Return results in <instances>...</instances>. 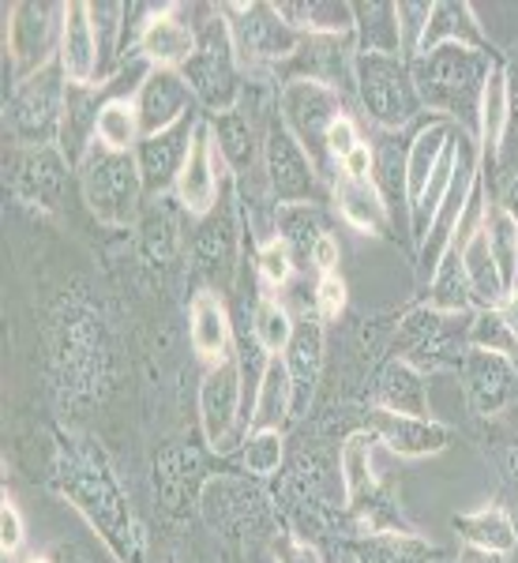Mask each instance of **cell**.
Returning <instances> with one entry per match:
<instances>
[{"instance_id": "obj_1", "label": "cell", "mask_w": 518, "mask_h": 563, "mask_svg": "<svg viewBox=\"0 0 518 563\" xmlns=\"http://www.w3.org/2000/svg\"><path fill=\"white\" fill-rule=\"evenodd\" d=\"M53 485L57 493L84 515V522L102 538V544L121 563H143V526L135 522L129 499L117 485L113 470L102 451L84 440H65L53 462Z\"/></svg>"}, {"instance_id": "obj_2", "label": "cell", "mask_w": 518, "mask_h": 563, "mask_svg": "<svg viewBox=\"0 0 518 563\" xmlns=\"http://www.w3.org/2000/svg\"><path fill=\"white\" fill-rule=\"evenodd\" d=\"M499 60L485 49H466V45H440L432 53L410 60L414 87L421 95V106L440 121H451L459 129H477V109L485 84Z\"/></svg>"}, {"instance_id": "obj_3", "label": "cell", "mask_w": 518, "mask_h": 563, "mask_svg": "<svg viewBox=\"0 0 518 563\" xmlns=\"http://www.w3.org/2000/svg\"><path fill=\"white\" fill-rule=\"evenodd\" d=\"M196 53L180 76L192 87L196 106L207 109V117H218L225 109L241 106L244 98V65L233 49V34L230 23L222 15V4L207 8V20L196 26Z\"/></svg>"}, {"instance_id": "obj_4", "label": "cell", "mask_w": 518, "mask_h": 563, "mask_svg": "<svg viewBox=\"0 0 518 563\" xmlns=\"http://www.w3.org/2000/svg\"><path fill=\"white\" fill-rule=\"evenodd\" d=\"M76 180L79 192H84L87 211L106 225H132L140 218V203H143V174L135 154L124 151H109L102 143H95L84 162L76 166Z\"/></svg>"}, {"instance_id": "obj_5", "label": "cell", "mask_w": 518, "mask_h": 563, "mask_svg": "<svg viewBox=\"0 0 518 563\" xmlns=\"http://www.w3.org/2000/svg\"><path fill=\"white\" fill-rule=\"evenodd\" d=\"M353 90H357V102L365 109V117L384 132H403L425 109L406 57L357 53V60H353Z\"/></svg>"}, {"instance_id": "obj_6", "label": "cell", "mask_w": 518, "mask_h": 563, "mask_svg": "<svg viewBox=\"0 0 518 563\" xmlns=\"http://www.w3.org/2000/svg\"><path fill=\"white\" fill-rule=\"evenodd\" d=\"M65 12L68 4H57V0H20L4 12V53L12 84H23L42 68L57 65Z\"/></svg>"}, {"instance_id": "obj_7", "label": "cell", "mask_w": 518, "mask_h": 563, "mask_svg": "<svg viewBox=\"0 0 518 563\" xmlns=\"http://www.w3.org/2000/svg\"><path fill=\"white\" fill-rule=\"evenodd\" d=\"M275 106H278L282 124L294 132V140L301 143V147L308 151V158L316 162L320 177L323 180L339 177L331 154H327V132H331V124L339 121V117H345V106H342L339 90L316 84V79L289 76L286 84L278 87Z\"/></svg>"}, {"instance_id": "obj_8", "label": "cell", "mask_w": 518, "mask_h": 563, "mask_svg": "<svg viewBox=\"0 0 518 563\" xmlns=\"http://www.w3.org/2000/svg\"><path fill=\"white\" fill-rule=\"evenodd\" d=\"M68 106V76L60 65L42 68L38 76L12 84L8 95V132L15 147H57Z\"/></svg>"}, {"instance_id": "obj_9", "label": "cell", "mask_w": 518, "mask_h": 563, "mask_svg": "<svg viewBox=\"0 0 518 563\" xmlns=\"http://www.w3.org/2000/svg\"><path fill=\"white\" fill-rule=\"evenodd\" d=\"M477 185H481V151H477V140H474V132L459 129V132H454L451 188H448V196H443V203L436 207L425 241L417 244V275H421L425 282H432L436 267H440L443 256L451 252L454 230H459V222H462V214H466V207H470V199H474Z\"/></svg>"}, {"instance_id": "obj_10", "label": "cell", "mask_w": 518, "mask_h": 563, "mask_svg": "<svg viewBox=\"0 0 518 563\" xmlns=\"http://www.w3.org/2000/svg\"><path fill=\"white\" fill-rule=\"evenodd\" d=\"M252 421L249 398H244V379L238 353L207 368L199 384V429L214 455H233L244 443V424Z\"/></svg>"}, {"instance_id": "obj_11", "label": "cell", "mask_w": 518, "mask_h": 563, "mask_svg": "<svg viewBox=\"0 0 518 563\" xmlns=\"http://www.w3.org/2000/svg\"><path fill=\"white\" fill-rule=\"evenodd\" d=\"M222 15L230 23L233 49H238L244 68H271L282 60H294L301 49V38L294 26L278 15L275 4L267 0H249V4H222Z\"/></svg>"}, {"instance_id": "obj_12", "label": "cell", "mask_w": 518, "mask_h": 563, "mask_svg": "<svg viewBox=\"0 0 518 563\" xmlns=\"http://www.w3.org/2000/svg\"><path fill=\"white\" fill-rule=\"evenodd\" d=\"M263 177H267V188L278 207L320 203L327 192V180L320 177L316 162L308 158V151L294 140V132L282 124L278 109L267 124V135H263Z\"/></svg>"}, {"instance_id": "obj_13", "label": "cell", "mask_w": 518, "mask_h": 563, "mask_svg": "<svg viewBox=\"0 0 518 563\" xmlns=\"http://www.w3.org/2000/svg\"><path fill=\"white\" fill-rule=\"evenodd\" d=\"M102 379V331L90 312H65L57 320V387L65 398H90Z\"/></svg>"}, {"instance_id": "obj_14", "label": "cell", "mask_w": 518, "mask_h": 563, "mask_svg": "<svg viewBox=\"0 0 518 563\" xmlns=\"http://www.w3.org/2000/svg\"><path fill=\"white\" fill-rule=\"evenodd\" d=\"M275 109L256 106L252 98H241V106L225 109V113H218V117H207L225 174L249 177V174H256V169H263V135H267V124H271V117H275Z\"/></svg>"}, {"instance_id": "obj_15", "label": "cell", "mask_w": 518, "mask_h": 563, "mask_svg": "<svg viewBox=\"0 0 518 563\" xmlns=\"http://www.w3.org/2000/svg\"><path fill=\"white\" fill-rule=\"evenodd\" d=\"M71 174H76V166L60 154V147H15L8 158L4 180L20 203L38 207V211H57L65 203Z\"/></svg>"}, {"instance_id": "obj_16", "label": "cell", "mask_w": 518, "mask_h": 563, "mask_svg": "<svg viewBox=\"0 0 518 563\" xmlns=\"http://www.w3.org/2000/svg\"><path fill=\"white\" fill-rule=\"evenodd\" d=\"M462 390L477 417H499L518 402V368L507 353L470 346L459 361Z\"/></svg>"}, {"instance_id": "obj_17", "label": "cell", "mask_w": 518, "mask_h": 563, "mask_svg": "<svg viewBox=\"0 0 518 563\" xmlns=\"http://www.w3.org/2000/svg\"><path fill=\"white\" fill-rule=\"evenodd\" d=\"M222 188H225V166H222V158H218L211 124H207V117H203L196 129L185 169H180L177 185H173V196H177L185 214L207 218L218 207V199H222Z\"/></svg>"}, {"instance_id": "obj_18", "label": "cell", "mask_w": 518, "mask_h": 563, "mask_svg": "<svg viewBox=\"0 0 518 563\" xmlns=\"http://www.w3.org/2000/svg\"><path fill=\"white\" fill-rule=\"evenodd\" d=\"M196 26L185 23L180 4H162L143 12V23L132 38V53H140L151 68L180 71L196 53Z\"/></svg>"}, {"instance_id": "obj_19", "label": "cell", "mask_w": 518, "mask_h": 563, "mask_svg": "<svg viewBox=\"0 0 518 563\" xmlns=\"http://www.w3.org/2000/svg\"><path fill=\"white\" fill-rule=\"evenodd\" d=\"M238 241H241V203L230 192V185L222 188V199L207 218H199V230L192 241L196 271H203L214 282L233 278V260H238Z\"/></svg>"}, {"instance_id": "obj_20", "label": "cell", "mask_w": 518, "mask_h": 563, "mask_svg": "<svg viewBox=\"0 0 518 563\" xmlns=\"http://www.w3.org/2000/svg\"><path fill=\"white\" fill-rule=\"evenodd\" d=\"M470 316L436 312L429 305L414 308V312L398 323V353H403V361H410V365H417L421 372H425V365H440L448 353H454V334H459V339H470V327L459 331V323H466ZM454 357L462 361V353H454Z\"/></svg>"}, {"instance_id": "obj_21", "label": "cell", "mask_w": 518, "mask_h": 563, "mask_svg": "<svg viewBox=\"0 0 518 563\" xmlns=\"http://www.w3.org/2000/svg\"><path fill=\"white\" fill-rule=\"evenodd\" d=\"M199 121H203V117L192 113L180 124H173V129L140 140V147H135V162H140L143 188H147L151 196L162 199V192H169V188L177 185L180 169H185V162H188V151H192Z\"/></svg>"}, {"instance_id": "obj_22", "label": "cell", "mask_w": 518, "mask_h": 563, "mask_svg": "<svg viewBox=\"0 0 518 563\" xmlns=\"http://www.w3.org/2000/svg\"><path fill=\"white\" fill-rule=\"evenodd\" d=\"M135 113H140V132L143 140L147 135H158L180 124L185 117L196 113V95L192 87L185 84V76L173 68H154L147 76V84L140 87V95L132 98Z\"/></svg>"}, {"instance_id": "obj_23", "label": "cell", "mask_w": 518, "mask_h": 563, "mask_svg": "<svg viewBox=\"0 0 518 563\" xmlns=\"http://www.w3.org/2000/svg\"><path fill=\"white\" fill-rule=\"evenodd\" d=\"M368 429L376 432V440L398 459H429V455H440L451 443L448 424L432 421V417L387 413V410H376V406H372V413H368Z\"/></svg>"}, {"instance_id": "obj_24", "label": "cell", "mask_w": 518, "mask_h": 563, "mask_svg": "<svg viewBox=\"0 0 518 563\" xmlns=\"http://www.w3.org/2000/svg\"><path fill=\"white\" fill-rule=\"evenodd\" d=\"M282 361H286L289 387H294V417H305L323 376V320L320 316L312 312L297 320L294 342L282 353Z\"/></svg>"}, {"instance_id": "obj_25", "label": "cell", "mask_w": 518, "mask_h": 563, "mask_svg": "<svg viewBox=\"0 0 518 563\" xmlns=\"http://www.w3.org/2000/svg\"><path fill=\"white\" fill-rule=\"evenodd\" d=\"M57 65L68 76V84H76V87L102 84V53H98V38H95V23H90L87 0H71L68 4Z\"/></svg>"}, {"instance_id": "obj_26", "label": "cell", "mask_w": 518, "mask_h": 563, "mask_svg": "<svg viewBox=\"0 0 518 563\" xmlns=\"http://www.w3.org/2000/svg\"><path fill=\"white\" fill-rule=\"evenodd\" d=\"M331 203L345 225H353L357 233H368V238H384L390 233V211L387 199L379 196L376 180H357L339 174L331 180Z\"/></svg>"}, {"instance_id": "obj_27", "label": "cell", "mask_w": 518, "mask_h": 563, "mask_svg": "<svg viewBox=\"0 0 518 563\" xmlns=\"http://www.w3.org/2000/svg\"><path fill=\"white\" fill-rule=\"evenodd\" d=\"M188 339H192L196 357L211 361H225L233 353V320L230 308L222 305V297L214 289H199L188 305Z\"/></svg>"}, {"instance_id": "obj_28", "label": "cell", "mask_w": 518, "mask_h": 563, "mask_svg": "<svg viewBox=\"0 0 518 563\" xmlns=\"http://www.w3.org/2000/svg\"><path fill=\"white\" fill-rule=\"evenodd\" d=\"M440 45H466V49L493 53L485 26H481L474 4H466V0H436L432 4L429 26H425V38H421V53H432Z\"/></svg>"}, {"instance_id": "obj_29", "label": "cell", "mask_w": 518, "mask_h": 563, "mask_svg": "<svg viewBox=\"0 0 518 563\" xmlns=\"http://www.w3.org/2000/svg\"><path fill=\"white\" fill-rule=\"evenodd\" d=\"M102 106H106L102 84H95V87L68 84V106H65V124H60L57 147L71 166H79L84 154L98 143V113H102Z\"/></svg>"}, {"instance_id": "obj_30", "label": "cell", "mask_w": 518, "mask_h": 563, "mask_svg": "<svg viewBox=\"0 0 518 563\" xmlns=\"http://www.w3.org/2000/svg\"><path fill=\"white\" fill-rule=\"evenodd\" d=\"M372 406H376V410H387V413L429 417V379H425V372L410 365V361L390 357L376 376Z\"/></svg>"}, {"instance_id": "obj_31", "label": "cell", "mask_w": 518, "mask_h": 563, "mask_svg": "<svg viewBox=\"0 0 518 563\" xmlns=\"http://www.w3.org/2000/svg\"><path fill=\"white\" fill-rule=\"evenodd\" d=\"M454 129H459V124L432 117V121H425L421 129L414 132V140L406 143V203H410V207L421 199V192L429 188L432 174L440 169L443 154L451 151Z\"/></svg>"}, {"instance_id": "obj_32", "label": "cell", "mask_w": 518, "mask_h": 563, "mask_svg": "<svg viewBox=\"0 0 518 563\" xmlns=\"http://www.w3.org/2000/svg\"><path fill=\"white\" fill-rule=\"evenodd\" d=\"M260 511H263V493L241 477H211L203 485V496H199V515L214 530H233V526L256 519Z\"/></svg>"}, {"instance_id": "obj_33", "label": "cell", "mask_w": 518, "mask_h": 563, "mask_svg": "<svg viewBox=\"0 0 518 563\" xmlns=\"http://www.w3.org/2000/svg\"><path fill=\"white\" fill-rule=\"evenodd\" d=\"M454 530H459V538L474 552H481V556H511V552H518V526L511 515H507V507H499V504L459 515Z\"/></svg>"}, {"instance_id": "obj_34", "label": "cell", "mask_w": 518, "mask_h": 563, "mask_svg": "<svg viewBox=\"0 0 518 563\" xmlns=\"http://www.w3.org/2000/svg\"><path fill=\"white\" fill-rule=\"evenodd\" d=\"M376 443L379 440L372 429H353L339 448V481L350 507H365V499H376V474H372Z\"/></svg>"}, {"instance_id": "obj_35", "label": "cell", "mask_w": 518, "mask_h": 563, "mask_svg": "<svg viewBox=\"0 0 518 563\" xmlns=\"http://www.w3.org/2000/svg\"><path fill=\"white\" fill-rule=\"evenodd\" d=\"M459 263H462V275H466V286H470V297H474V308L485 312V308H499L507 297V282L499 275L493 252H488V238H485V225L466 241V249L459 252Z\"/></svg>"}, {"instance_id": "obj_36", "label": "cell", "mask_w": 518, "mask_h": 563, "mask_svg": "<svg viewBox=\"0 0 518 563\" xmlns=\"http://www.w3.org/2000/svg\"><path fill=\"white\" fill-rule=\"evenodd\" d=\"M507 117H511V102H507V76H504V65H496L493 76H488V84H485V95H481L477 129H474V140H477V151H481V169H485V174L493 169L499 143H504Z\"/></svg>"}, {"instance_id": "obj_37", "label": "cell", "mask_w": 518, "mask_h": 563, "mask_svg": "<svg viewBox=\"0 0 518 563\" xmlns=\"http://www.w3.org/2000/svg\"><path fill=\"white\" fill-rule=\"evenodd\" d=\"M353 12H357V31H353V45H357V53L403 57L398 4H390V0H361V4H353Z\"/></svg>"}, {"instance_id": "obj_38", "label": "cell", "mask_w": 518, "mask_h": 563, "mask_svg": "<svg viewBox=\"0 0 518 563\" xmlns=\"http://www.w3.org/2000/svg\"><path fill=\"white\" fill-rule=\"evenodd\" d=\"M350 556L357 563H432L436 549L417 533L379 530L350 541Z\"/></svg>"}, {"instance_id": "obj_39", "label": "cell", "mask_w": 518, "mask_h": 563, "mask_svg": "<svg viewBox=\"0 0 518 563\" xmlns=\"http://www.w3.org/2000/svg\"><path fill=\"white\" fill-rule=\"evenodd\" d=\"M294 421V387H289L286 361L271 357L263 368L256 402H252V429H286Z\"/></svg>"}, {"instance_id": "obj_40", "label": "cell", "mask_w": 518, "mask_h": 563, "mask_svg": "<svg viewBox=\"0 0 518 563\" xmlns=\"http://www.w3.org/2000/svg\"><path fill=\"white\" fill-rule=\"evenodd\" d=\"M188 474H203V462L192 448H169L162 451L158 462H154V485H158L162 499H166L169 511L177 507H199V493L188 488Z\"/></svg>"}, {"instance_id": "obj_41", "label": "cell", "mask_w": 518, "mask_h": 563, "mask_svg": "<svg viewBox=\"0 0 518 563\" xmlns=\"http://www.w3.org/2000/svg\"><path fill=\"white\" fill-rule=\"evenodd\" d=\"M376 188L387 199L390 218H403V225L410 230V203H406V143L395 140V132H387L376 143Z\"/></svg>"}, {"instance_id": "obj_42", "label": "cell", "mask_w": 518, "mask_h": 563, "mask_svg": "<svg viewBox=\"0 0 518 563\" xmlns=\"http://www.w3.org/2000/svg\"><path fill=\"white\" fill-rule=\"evenodd\" d=\"M323 233H327V230H323V222H320V211H316V203H289V207H278L275 238L289 249V256H294L297 267H312L316 241H320Z\"/></svg>"}, {"instance_id": "obj_43", "label": "cell", "mask_w": 518, "mask_h": 563, "mask_svg": "<svg viewBox=\"0 0 518 563\" xmlns=\"http://www.w3.org/2000/svg\"><path fill=\"white\" fill-rule=\"evenodd\" d=\"M504 76H507V102H511V117H507V132H504V143H499V154L493 162V169H481L485 177L488 192H504L507 185L518 177V45L511 49V57L504 60Z\"/></svg>"}, {"instance_id": "obj_44", "label": "cell", "mask_w": 518, "mask_h": 563, "mask_svg": "<svg viewBox=\"0 0 518 563\" xmlns=\"http://www.w3.org/2000/svg\"><path fill=\"white\" fill-rule=\"evenodd\" d=\"M297 320L286 305L275 301V297H260L256 308H252V339L260 342L267 357H282L294 342Z\"/></svg>"}, {"instance_id": "obj_45", "label": "cell", "mask_w": 518, "mask_h": 563, "mask_svg": "<svg viewBox=\"0 0 518 563\" xmlns=\"http://www.w3.org/2000/svg\"><path fill=\"white\" fill-rule=\"evenodd\" d=\"M143 132H140V113H135L132 98H106L102 113H98V143L109 151L135 154Z\"/></svg>"}, {"instance_id": "obj_46", "label": "cell", "mask_w": 518, "mask_h": 563, "mask_svg": "<svg viewBox=\"0 0 518 563\" xmlns=\"http://www.w3.org/2000/svg\"><path fill=\"white\" fill-rule=\"evenodd\" d=\"M429 308H436V312H454V316L477 312L474 297H470V286H466V275H462V263L454 252L443 256V263L436 267V275L429 282Z\"/></svg>"}, {"instance_id": "obj_47", "label": "cell", "mask_w": 518, "mask_h": 563, "mask_svg": "<svg viewBox=\"0 0 518 563\" xmlns=\"http://www.w3.org/2000/svg\"><path fill=\"white\" fill-rule=\"evenodd\" d=\"M485 238H488V252H493L499 275H504L507 289H511L515 282H518V225H515V218L507 214L499 203H488Z\"/></svg>"}, {"instance_id": "obj_48", "label": "cell", "mask_w": 518, "mask_h": 563, "mask_svg": "<svg viewBox=\"0 0 518 563\" xmlns=\"http://www.w3.org/2000/svg\"><path fill=\"white\" fill-rule=\"evenodd\" d=\"M286 462V432L278 429H249L241 443V466L252 477H275Z\"/></svg>"}, {"instance_id": "obj_49", "label": "cell", "mask_w": 518, "mask_h": 563, "mask_svg": "<svg viewBox=\"0 0 518 563\" xmlns=\"http://www.w3.org/2000/svg\"><path fill=\"white\" fill-rule=\"evenodd\" d=\"M470 346H481V350H496V353H518V342L515 334L507 331L504 316L499 308H485V312H474L470 316Z\"/></svg>"}, {"instance_id": "obj_50", "label": "cell", "mask_w": 518, "mask_h": 563, "mask_svg": "<svg viewBox=\"0 0 518 563\" xmlns=\"http://www.w3.org/2000/svg\"><path fill=\"white\" fill-rule=\"evenodd\" d=\"M256 271H260L263 286L282 289L289 278H294L297 263H294V256H289L286 244H282V241L275 238V241H263V244H256Z\"/></svg>"}, {"instance_id": "obj_51", "label": "cell", "mask_w": 518, "mask_h": 563, "mask_svg": "<svg viewBox=\"0 0 518 563\" xmlns=\"http://www.w3.org/2000/svg\"><path fill=\"white\" fill-rule=\"evenodd\" d=\"M432 4L425 0H398V34H403V57L414 60L421 53L425 26H429Z\"/></svg>"}, {"instance_id": "obj_52", "label": "cell", "mask_w": 518, "mask_h": 563, "mask_svg": "<svg viewBox=\"0 0 518 563\" xmlns=\"http://www.w3.org/2000/svg\"><path fill=\"white\" fill-rule=\"evenodd\" d=\"M345 312V282L342 275H320L316 282V316H320L323 323L339 320Z\"/></svg>"}, {"instance_id": "obj_53", "label": "cell", "mask_w": 518, "mask_h": 563, "mask_svg": "<svg viewBox=\"0 0 518 563\" xmlns=\"http://www.w3.org/2000/svg\"><path fill=\"white\" fill-rule=\"evenodd\" d=\"M23 538H26V526L20 507L4 496V507H0V552H4V560L23 549Z\"/></svg>"}, {"instance_id": "obj_54", "label": "cell", "mask_w": 518, "mask_h": 563, "mask_svg": "<svg viewBox=\"0 0 518 563\" xmlns=\"http://www.w3.org/2000/svg\"><path fill=\"white\" fill-rule=\"evenodd\" d=\"M357 143H365V140H361V132H357V124H353V117L350 113L339 117V121L331 124V132H327V154H331L334 169L342 166V158L353 147H357Z\"/></svg>"}, {"instance_id": "obj_55", "label": "cell", "mask_w": 518, "mask_h": 563, "mask_svg": "<svg viewBox=\"0 0 518 563\" xmlns=\"http://www.w3.org/2000/svg\"><path fill=\"white\" fill-rule=\"evenodd\" d=\"M339 174L357 177V180H372L376 177V147H372V143H357V147L342 158Z\"/></svg>"}, {"instance_id": "obj_56", "label": "cell", "mask_w": 518, "mask_h": 563, "mask_svg": "<svg viewBox=\"0 0 518 563\" xmlns=\"http://www.w3.org/2000/svg\"><path fill=\"white\" fill-rule=\"evenodd\" d=\"M339 263H342V249H339V238L334 233H323L316 241V252H312V267L320 275H339Z\"/></svg>"}, {"instance_id": "obj_57", "label": "cell", "mask_w": 518, "mask_h": 563, "mask_svg": "<svg viewBox=\"0 0 518 563\" xmlns=\"http://www.w3.org/2000/svg\"><path fill=\"white\" fill-rule=\"evenodd\" d=\"M278 563H323L320 549L305 538H282L278 541Z\"/></svg>"}, {"instance_id": "obj_58", "label": "cell", "mask_w": 518, "mask_h": 563, "mask_svg": "<svg viewBox=\"0 0 518 563\" xmlns=\"http://www.w3.org/2000/svg\"><path fill=\"white\" fill-rule=\"evenodd\" d=\"M499 316H504L507 331H511V334H515V342H518V282H515L511 289H507L504 305H499Z\"/></svg>"}, {"instance_id": "obj_59", "label": "cell", "mask_w": 518, "mask_h": 563, "mask_svg": "<svg viewBox=\"0 0 518 563\" xmlns=\"http://www.w3.org/2000/svg\"><path fill=\"white\" fill-rule=\"evenodd\" d=\"M496 203L504 207V211L511 214V218H515V225H518V177L511 180V185L504 188V192H499V199H496Z\"/></svg>"}, {"instance_id": "obj_60", "label": "cell", "mask_w": 518, "mask_h": 563, "mask_svg": "<svg viewBox=\"0 0 518 563\" xmlns=\"http://www.w3.org/2000/svg\"><path fill=\"white\" fill-rule=\"evenodd\" d=\"M507 474H511V481L518 485V448H511V455H507Z\"/></svg>"}, {"instance_id": "obj_61", "label": "cell", "mask_w": 518, "mask_h": 563, "mask_svg": "<svg viewBox=\"0 0 518 563\" xmlns=\"http://www.w3.org/2000/svg\"><path fill=\"white\" fill-rule=\"evenodd\" d=\"M26 563H49V560H45V556H34V560H26Z\"/></svg>"}, {"instance_id": "obj_62", "label": "cell", "mask_w": 518, "mask_h": 563, "mask_svg": "<svg viewBox=\"0 0 518 563\" xmlns=\"http://www.w3.org/2000/svg\"><path fill=\"white\" fill-rule=\"evenodd\" d=\"M342 563H357V560H353V556H342Z\"/></svg>"}, {"instance_id": "obj_63", "label": "cell", "mask_w": 518, "mask_h": 563, "mask_svg": "<svg viewBox=\"0 0 518 563\" xmlns=\"http://www.w3.org/2000/svg\"><path fill=\"white\" fill-rule=\"evenodd\" d=\"M462 563H477V560H462Z\"/></svg>"}]
</instances>
